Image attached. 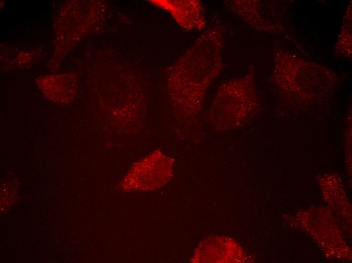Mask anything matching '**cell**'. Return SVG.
Instances as JSON below:
<instances>
[{
	"instance_id": "6da1fadb",
	"label": "cell",
	"mask_w": 352,
	"mask_h": 263,
	"mask_svg": "<svg viewBox=\"0 0 352 263\" xmlns=\"http://www.w3.org/2000/svg\"><path fill=\"white\" fill-rule=\"evenodd\" d=\"M235 242L225 237H213L204 240L193 256L195 262H235Z\"/></svg>"
}]
</instances>
